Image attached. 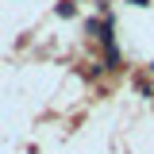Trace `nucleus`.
<instances>
[{
    "label": "nucleus",
    "instance_id": "nucleus-1",
    "mask_svg": "<svg viewBox=\"0 0 154 154\" xmlns=\"http://www.w3.org/2000/svg\"><path fill=\"white\" fill-rule=\"evenodd\" d=\"M127 4H150V0H127Z\"/></svg>",
    "mask_w": 154,
    "mask_h": 154
}]
</instances>
